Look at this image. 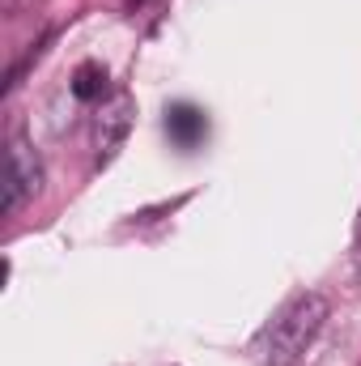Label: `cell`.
<instances>
[{
	"label": "cell",
	"instance_id": "obj_4",
	"mask_svg": "<svg viewBox=\"0 0 361 366\" xmlns=\"http://www.w3.org/2000/svg\"><path fill=\"white\" fill-rule=\"evenodd\" d=\"M73 94H77L81 102H98V98L106 94V69H102V64H81L77 77H73Z\"/></svg>",
	"mask_w": 361,
	"mask_h": 366
},
{
	"label": "cell",
	"instance_id": "obj_2",
	"mask_svg": "<svg viewBox=\"0 0 361 366\" xmlns=\"http://www.w3.org/2000/svg\"><path fill=\"white\" fill-rule=\"evenodd\" d=\"M39 183H43V162H39V154L30 149L26 137H13V145H9V171H4V187H9L4 209L17 213V209L39 192Z\"/></svg>",
	"mask_w": 361,
	"mask_h": 366
},
{
	"label": "cell",
	"instance_id": "obj_5",
	"mask_svg": "<svg viewBox=\"0 0 361 366\" xmlns=\"http://www.w3.org/2000/svg\"><path fill=\"white\" fill-rule=\"evenodd\" d=\"M357 256H361V217H357Z\"/></svg>",
	"mask_w": 361,
	"mask_h": 366
},
{
	"label": "cell",
	"instance_id": "obj_3",
	"mask_svg": "<svg viewBox=\"0 0 361 366\" xmlns=\"http://www.w3.org/2000/svg\"><path fill=\"white\" fill-rule=\"evenodd\" d=\"M166 132H171V141L183 145V149H191V145H200L204 141V132H208V119H204V111H195V107H171L166 111Z\"/></svg>",
	"mask_w": 361,
	"mask_h": 366
},
{
	"label": "cell",
	"instance_id": "obj_1",
	"mask_svg": "<svg viewBox=\"0 0 361 366\" xmlns=\"http://www.w3.org/2000/svg\"><path fill=\"white\" fill-rule=\"evenodd\" d=\"M327 298L319 290H298L293 298H285L272 320L260 328V337L251 341V354L260 366H298L306 358V350L315 345V337L327 324Z\"/></svg>",
	"mask_w": 361,
	"mask_h": 366
}]
</instances>
